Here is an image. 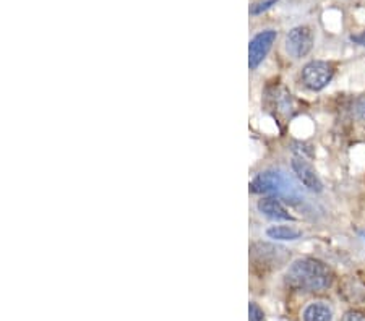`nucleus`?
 Masks as SVG:
<instances>
[{"label": "nucleus", "instance_id": "1", "mask_svg": "<svg viewBox=\"0 0 365 321\" xmlns=\"http://www.w3.org/2000/svg\"><path fill=\"white\" fill-rule=\"evenodd\" d=\"M286 284L304 292H323L333 284V271L317 258H299L286 271Z\"/></svg>", "mask_w": 365, "mask_h": 321}, {"label": "nucleus", "instance_id": "2", "mask_svg": "<svg viewBox=\"0 0 365 321\" xmlns=\"http://www.w3.org/2000/svg\"><path fill=\"white\" fill-rule=\"evenodd\" d=\"M250 190L253 194H269L276 198H284L286 201H300V194L297 186L284 172L264 171L257 175L250 182Z\"/></svg>", "mask_w": 365, "mask_h": 321}, {"label": "nucleus", "instance_id": "3", "mask_svg": "<svg viewBox=\"0 0 365 321\" xmlns=\"http://www.w3.org/2000/svg\"><path fill=\"white\" fill-rule=\"evenodd\" d=\"M250 260L253 266L263 270H273L281 266L287 260V250L272 243H253L250 247Z\"/></svg>", "mask_w": 365, "mask_h": 321}, {"label": "nucleus", "instance_id": "4", "mask_svg": "<svg viewBox=\"0 0 365 321\" xmlns=\"http://www.w3.org/2000/svg\"><path fill=\"white\" fill-rule=\"evenodd\" d=\"M334 77L333 63L323 60H312L302 68V83L310 91H322L331 83Z\"/></svg>", "mask_w": 365, "mask_h": 321}, {"label": "nucleus", "instance_id": "5", "mask_svg": "<svg viewBox=\"0 0 365 321\" xmlns=\"http://www.w3.org/2000/svg\"><path fill=\"white\" fill-rule=\"evenodd\" d=\"M314 31L309 26L300 25L292 28L286 36V51L294 58H302L314 49Z\"/></svg>", "mask_w": 365, "mask_h": 321}, {"label": "nucleus", "instance_id": "6", "mask_svg": "<svg viewBox=\"0 0 365 321\" xmlns=\"http://www.w3.org/2000/svg\"><path fill=\"white\" fill-rule=\"evenodd\" d=\"M276 38H278V33L274 29H267V31H262L255 34L252 38L249 44V67L250 70L258 68V65L264 60V57L268 56V52L272 51Z\"/></svg>", "mask_w": 365, "mask_h": 321}, {"label": "nucleus", "instance_id": "7", "mask_svg": "<svg viewBox=\"0 0 365 321\" xmlns=\"http://www.w3.org/2000/svg\"><path fill=\"white\" fill-rule=\"evenodd\" d=\"M291 166L300 185H304L312 194H320V191H323L322 179L319 177L314 166L305 157H294Z\"/></svg>", "mask_w": 365, "mask_h": 321}, {"label": "nucleus", "instance_id": "8", "mask_svg": "<svg viewBox=\"0 0 365 321\" xmlns=\"http://www.w3.org/2000/svg\"><path fill=\"white\" fill-rule=\"evenodd\" d=\"M258 211H260L263 216L273 219V221H294L292 214H289L284 204L279 201V198L276 196H267L262 198L257 204Z\"/></svg>", "mask_w": 365, "mask_h": 321}, {"label": "nucleus", "instance_id": "9", "mask_svg": "<svg viewBox=\"0 0 365 321\" xmlns=\"http://www.w3.org/2000/svg\"><path fill=\"white\" fill-rule=\"evenodd\" d=\"M304 321H333L331 307L325 302H314L305 307L302 313Z\"/></svg>", "mask_w": 365, "mask_h": 321}, {"label": "nucleus", "instance_id": "10", "mask_svg": "<svg viewBox=\"0 0 365 321\" xmlns=\"http://www.w3.org/2000/svg\"><path fill=\"white\" fill-rule=\"evenodd\" d=\"M267 236L273 241L287 242V241H297L302 237V232L292 226H272L267 229Z\"/></svg>", "mask_w": 365, "mask_h": 321}, {"label": "nucleus", "instance_id": "11", "mask_svg": "<svg viewBox=\"0 0 365 321\" xmlns=\"http://www.w3.org/2000/svg\"><path fill=\"white\" fill-rule=\"evenodd\" d=\"M278 4V0H258L257 4L252 5L250 14L252 15H262L263 11H267L273 7V5Z\"/></svg>", "mask_w": 365, "mask_h": 321}, {"label": "nucleus", "instance_id": "12", "mask_svg": "<svg viewBox=\"0 0 365 321\" xmlns=\"http://www.w3.org/2000/svg\"><path fill=\"white\" fill-rule=\"evenodd\" d=\"M249 320L250 321H264V313L257 303H250L249 305Z\"/></svg>", "mask_w": 365, "mask_h": 321}, {"label": "nucleus", "instance_id": "13", "mask_svg": "<svg viewBox=\"0 0 365 321\" xmlns=\"http://www.w3.org/2000/svg\"><path fill=\"white\" fill-rule=\"evenodd\" d=\"M354 114L359 120L365 122V98H359L354 102Z\"/></svg>", "mask_w": 365, "mask_h": 321}, {"label": "nucleus", "instance_id": "14", "mask_svg": "<svg viewBox=\"0 0 365 321\" xmlns=\"http://www.w3.org/2000/svg\"><path fill=\"white\" fill-rule=\"evenodd\" d=\"M343 321H365V313L361 310H349L343 317Z\"/></svg>", "mask_w": 365, "mask_h": 321}, {"label": "nucleus", "instance_id": "15", "mask_svg": "<svg viewBox=\"0 0 365 321\" xmlns=\"http://www.w3.org/2000/svg\"><path fill=\"white\" fill-rule=\"evenodd\" d=\"M351 43H354L357 46H362V48H365V31H361V33H357V34H352Z\"/></svg>", "mask_w": 365, "mask_h": 321}, {"label": "nucleus", "instance_id": "16", "mask_svg": "<svg viewBox=\"0 0 365 321\" xmlns=\"http://www.w3.org/2000/svg\"><path fill=\"white\" fill-rule=\"evenodd\" d=\"M361 236H362V238L365 241V231H362V232H361Z\"/></svg>", "mask_w": 365, "mask_h": 321}]
</instances>
